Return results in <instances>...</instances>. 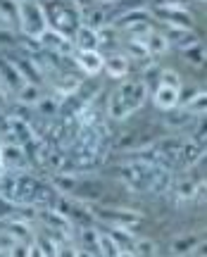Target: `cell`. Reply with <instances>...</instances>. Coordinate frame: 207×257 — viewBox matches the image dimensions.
<instances>
[{"mask_svg": "<svg viewBox=\"0 0 207 257\" xmlns=\"http://www.w3.org/2000/svg\"><path fill=\"white\" fill-rule=\"evenodd\" d=\"M15 95H17V100L22 105H36L43 98V91H41V86H36V83H24Z\"/></svg>", "mask_w": 207, "mask_h": 257, "instance_id": "603a6c76", "label": "cell"}, {"mask_svg": "<svg viewBox=\"0 0 207 257\" xmlns=\"http://www.w3.org/2000/svg\"><path fill=\"white\" fill-rule=\"evenodd\" d=\"M60 107H62L60 98H41V100L36 102L38 114H41V117H45V119H53V117H57V114H60Z\"/></svg>", "mask_w": 207, "mask_h": 257, "instance_id": "cb8c5ba5", "label": "cell"}, {"mask_svg": "<svg viewBox=\"0 0 207 257\" xmlns=\"http://www.w3.org/2000/svg\"><path fill=\"white\" fill-rule=\"evenodd\" d=\"M200 245V236L195 233H186V236H179L169 243V250L174 257H188L190 252H195V248Z\"/></svg>", "mask_w": 207, "mask_h": 257, "instance_id": "2e32d148", "label": "cell"}, {"mask_svg": "<svg viewBox=\"0 0 207 257\" xmlns=\"http://www.w3.org/2000/svg\"><path fill=\"white\" fill-rule=\"evenodd\" d=\"M169 188H174V195H176V200H183V202H188L193 200L195 195L200 193V186L193 181V179H179L176 184L171 181Z\"/></svg>", "mask_w": 207, "mask_h": 257, "instance_id": "44dd1931", "label": "cell"}, {"mask_svg": "<svg viewBox=\"0 0 207 257\" xmlns=\"http://www.w3.org/2000/svg\"><path fill=\"white\" fill-rule=\"evenodd\" d=\"M5 174V169H3V160H0V176Z\"/></svg>", "mask_w": 207, "mask_h": 257, "instance_id": "74e56055", "label": "cell"}, {"mask_svg": "<svg viewBox=\"0 0 207 257\" xmlns=\"http://www.w3.org/2000/svg\"><path fill=\"white\" fill-rule=\"evenodd\" d=\"M108 128L102 121L90 124V126H81L76 138L72 141V146L64 153L72 160L74 172H86V169H95L102 165V160L108 155Z\"/></svg>", "mask_w": 207, "mask_h": 257, "instance_id": "7a4b0ae2", "label": "cell"}, {"mask_svg": "<svg viewBox=\"0 0 207 257\" xmlns=\"http://www.w3.org/2000/svg\"><path fill=\"white\" fill-rule=\"evenodd\" d=\"M0 88H3V83H0ZM3 91H5V88H3Z\"/></svg>", "mask_w": 207, "mask_h": 257, "instance_id": "ab89813d", "label": "cell"}, {"mask_svg": "<svg viewBox=\"0 0 207 257\" xmlns=\"http://www.w3.org/2000/svg\"><path fill=\"white\" fill-rule=\"evenodd\" d=\"M148 100V83L145 81H126L122 83L117 91L110 95L108 100V117L115 121H124L138 112Z\"/></svg>", "mask_w": 207, "mask_h": 257, "instance_id": "277c9868", "label": "cell"}, {"mask_svg": "<svg viewBox=\"0 0 207 257\" xmlns=\"http://www.w3.org/2000/svg\"><path fill=\"white\" fill-rule=\"evenodd\" d=\"M0 257H10V252H8V248H0Z\"/></svg>", "mask_w": 207, "mask_h": 257, "instance_id": "d590c367", "label": "cell"}, {"mask_svg": "<svg viewBox=\"0 0 207 257\" xmlns=\"http://www.w3.org/2000/svg\"><path fill=\"white\" fill-rule=\"evenodd\" d=\"M190 0H150L153 8H171V10H186Z\"/></svg>", "mask_w": 207, "mask_h": 257, "instance_id": "83f0119b", "label": "cell"}, {"mask_svg": "<svg viewBox=\"0 0 207 257\" xmlns=\"http://www.w3.org/2000/svg\"><path fill=\"white\" fill-rule=\"evenodd\" d=\"M155 105H157V110H162V112L176 110L179 107V91L169 88V86H157V91H155Z\"/></svg>", "mask_w": 207, "mask_h": 257, "instance_id": "d6986e66", "label": "cell"}, {"mask_svg": "<svg viewBox=\"0 0 207 257\" xmlns=\"http://www.w3.org/2000/svg\"><path fill=\"white\" fill-rule=\"evenodd\" d=\"M157 17L162 19L169 29H193V17L188 10H171V8H155Z\"/></svg>", "mask_w": 207, "mask_h": 257, "instance_id": "4fadbf2b", "label": "cell"}, {"mask_svg": "<svg viewBox=\"0 0 207 257\" xmlns=\"http://www.w3.org/2000/svg\"><path fill=\"white\" fill-rule=\"evenodd\" d=\"M0 160H3V169H5L8 174L24 172L29 165L24 148L17 146V143H3V146H0Z\"/></svg>", "mask_w": 207, "mask_h": 257, "instance_id": "9c48e42d", "label": "cell"}, {"mask_svg": "<svg viewBox=\"0 0 207 257\" xmlns=\"http://www.w3.org/2000/svg\"><path fill=\"white\" fill-rule=\"evenodd\" d=\"M200 117L188 110H169L164 112V124L169 128H190Z\"/></svg>", "mask_w": 207, "mask_h": 257, "instance_id": "e0dca14e", "label": "cell"}, {"mask_svg": "<svg viewBox=\"0 0 207 257\" xmlns=\"http://www.w3.org/2000/svg\"><path fill=\"white\" fill-rule=\"evenodd\" d=\"M0 198L12 207L45 210L57 205V191L53 188V184H45L29 172L0 176Z\"/></svg>", "mask_w": 207, "mask_h": 257, "instance_id": "6da1fadb", "label": "cell"}, {"mask_svg": "<svg viewBox=\"0 0 207 257\" xmlns=\"http://www.w3.org/2000/svg\"><path fill=\"white\" fill-rule=\"evenodd\" d=\"M12 210H15V207H12V205H8V202H5L3 198H0V219H5V217H10V214H12Z\"/></svg>", "mask_w": 207, "mask_h": 257, "instance_id": "1f68e13d", "label": "cell"}, {"mask_svg": "<svg viewBox=\"0 0 207 257\" xmlns=\"http://www.w3.org/2000/svg\"><path fill=\"white\" fill-rule=\"evenodd\" d=\"M72 60L81 72H86L88 76H95V74L102 72V60L105 57L100 55L98 50H74Z\"/></svg>", "mask_w": 207, "mask_h": 257, "instance_id": "7c38bea8", "label": "cell"}, {"mask_svg": "<svg viewBox=\"0 0 207 257\" xmlns=\"http://www.w3.org/2000/svg\"><path fill=\"white\" fill-rule=\"evenodd\" d=\"M17 3H24V0H17ZM38 3H41V0H38Z\"/></svg>", "mask_w": 207, "mask_h": 257, "instance_id": "f35d334b", "label": "cell"}, {"mask_svg": "<svg viewBox=\"0 0 207 257\" xmlns=\"http://www.w3.org/2000/svg\"><path fill=\"white\" fill-rule=\"evenodd\" d=\"M117 257H138V255H134L131 250H119V255Z\"/></svg>", "mask_w": 207, "mask_h": 257, "instance_id": "836d02e7", "label": "cell"}, {"mask_svg": "<svg viewBox=\"0 0 207 257\" xmlns=\"http://www.w3.org/2000/svg\"><path fill=\"white\" fill-rule=\"evenodd\" d=\"M98 5H102V3H119V0H95Z\"/></svg>", "mask_w": 207, "mask_h": 257, "instance_id": "8d00e7d4", "label": "cell"}, {"mask_svg": "<svg viewBox=\"0 0 207 257\" xmlns=\"http://www.w3.org/2000/svg\"><path fill=\"white\" fill-rule=\"evenodd\" d=\"M17 27L31 41H38L48 31V22H45V12L43 5L38 0H24L19 3V17H17Z\"/></svg>", "mask_w": 207, "mask_h": 257, "instance_id": "8992f818", "label": "cell"}, {"mask_svg": "<svg viewBox=\"0 0 207 257\" xmlns=\"http://www.w3.org/2000/svg\"><path fill=\"white\" fill-rule=\"evenodd\" d=\"M3 224V236H8L12 243H29L31 240V224L24 219H17V217H5V219H0Z\"/></svg>", "mask_w": 207, "mask_h": 257, "instance_id": "30bf717a", "label": "cell"}, {"mask_svg": "<svg viewBox=\"0 0 207 257\" xmlns=\"http://www.w3.org/2000/svg\"><path fill=\"white\" fill-rule=\"evenodd\" d=\"M19 3L17 0H0V22L8 27H17Z\"/></svg>", "mask_w": 207, "mask_h": 257, "instance_id": "7402d4cb", "label": "cell"}, {"mask_svg": "<svg viewBox=\"0 0 207 257\" xmlns=\"http://www.w3.org/2000/svg\"><path fill=\"white\" fill-rule=\"evenodd\" d=\"M134 255L155 257V243H153V240H136V243H134Z\"/></svg>", "mask_w": 207, "mask_h": 257, "instance_id": "4316f807", "label": "cell"}, {"mask_svg": "<svg viewBox=\"0 0 207 257\" xmlns=\"http://www.w3.org/2000/svg\"><path fill=\"white\" fill-rule=\"evenodd\" d=\"M27 257H48L43 252V248L38 245V243H29V252H27Z\"/></svg>", "mask_w": 207, "mask_h": 257, "instance_id": "4dcf8cb0", "label": "cell"}, {"mask_svg": "<svg viewBox=\"0 0 207 257\" xmlns=\"http://www.w3.org/2000/svg\"><path fill=\"white\" fill-rule=\"evenodd\" d=\"M102 69H105L112 79H122V76L129 74V60H126V55L112 53L108 60H102Z\"/></svg>", "mask_w": 207, "mask_h": 257, "instance_id": "ffe728a7", "label": "cell"}, {"mask_svg": "<svg viewBox=\"0 0 207 257\" xmlns=\"http://www.w3.org/2000/svg\"><path fill=\"white\" fill-rule=\"evenodd\" d=\"M38 46L43 48L45 53H50V55H57V57H64V60H69L74 55V43L72 38L62 36V34H57L53 29H48L43 36L36 41Z\"/></svg>", "mask_w": 207, "mask_h": 257, "instance_id": "ba28073f", "label": "cell"}, {"mask_svg": "<svg viewBox=\"0 0 207 257\" xmlns=\"http://www.w3.org/2000/svg\"><path fill=\"white\" fill-rule=\"evenodd\" d=\"M88 210H90V217L105 221L108 229H134V226H138L143 221L141 212L124 210V207H98V205H93Z\"/></svg>", "mask_w": 207, "mask_h": 257, "instance_id": "52a82bcc", "label": "cell"}, {"mask_svg": "<svg viewBox=\"0 0 207 257\" xmlns=\"http://www.w3.org/2000/svg\"><path fill=\"white\" fill-rule=\"evenodd\" d=\"M117 179L129 188V191L164 193V191H169L171 181H174V172L134 157V160L122 162V165L117 167Z\"/></svg>", "mask_w": 207, "mask_h": 257, "instance_id": "3957f363", "label": "cell"}, {"mask_svg": "<svg viewBox=\"0 0 207 257\" xmlns=\"http://www.w3.org/2000/svg\"><path fill=\"white\" fill-rule=\"evenodd\" d=\"M10 245H12V240H10L8 236H3V233H0V248H10Z\"/></svg>", "mask_w": 207, "mask_h": 257, "instance_id": "d6a6232c", "label": "cell"}, {"mask_svg": "<svg viewBox=\"0 0 207 257\" xmlns=\"http://www.w3.org/2000/svg\"><path fill=\"white\" fill-rule=\"evenodd\" d=\"M41 5H43L48 29L72 38L74 31L81 27V12L76 5H72V0H45Z\"/></svg>", "mask_w": 207, "mask_h": 257, "instance_id": "5b68a950", "label": "cell"}, {"mask_svg": "<svg viewBox=\"0 0 207 257\" xmlns=\"http://www.w3.org/2000/svg\"><path fill=\"white\" fill-rule=\"evenodd\" d=\"M98 250H100V255L102 257H117L122 248L110 238V233H100L98 231Z\"/></svg>", "mask_w": 207, "mask_h": 257, "instance_id": "d4e9b609", "label": "cell"}, {"mask_svg": "<svg viewBox=\"0 0 207 257\" xmlns=\"http://www.w3.org/2000/svg\"><path fill=\"white\" fill-rule=\"evenodd\" d=\"M181 55L186 57V60H190V62H195V64L205 62V50L200 48V43H198V46H193V48H188V50H183Z\"/></svg>", "mask_w": 207, "mask_h": 257, "instance_id": "f1b7e54d", "label": "cell"}, {"mask_svg": "<svg viewBox=\"0 0 207 257\" xmlns=\"http://www.w3.org/2000/svg\"><path fill=\"white\" fill-rule=\"evenodd\" d=\"M143 46H145V53H148V55L160 57V55H164V53L169 50V41H167L164 34L150 29V31L145 34V38H143Z\"/></svg>", "mask_w": 207, "mask_h": 257, "instance_id": "ac0fdd59", "label": "cell"}, {"mask_svg": "<svg viewBox=\"0 0 207 257\" xmlns=\"http://www.w3.org/2000/svg\"><path fill=\"white\" fill-rule=\"evenodd\" d=\"M164 36H167V41H169V48H171V46L179 48L181 53L200 43V38L193 34V29H169V31H167Z\"/></svg>", "mask_w": 207, "mask_h": 257, "instance_id": "5bb4252c", "label": "cell"}, {"mask_svg": "<svg viewBox=\"0 0 207 257\" xmlns=\"http://www.w3.org/2000/svg\"><path fill=\"white\" fill-rule=\"evenodd\" d=\"M160 86H169V88L181 91L183 81H181V76L174 72V69H162V74H160Z\"/></svg>", "mask_w": 207, "mask_h": 257, "instance_id": "484cf974", "label": "cell"}, {"mask_svg": "<svg viewBox=\"0 0 207 257\" xmlns=\"http://www.w3.org/2000/svg\"><path fill=\"white\" fill-rule=\"evenodd\" d=\"M0 83H3V88H5V93L12 91L17 93L22 86H24V76L19 74L17 64L12 62L8 55H0Z\"/></svg>", "mask_w": 207, "mask_h": 257, "instance_id": "8fae6325", "label": "cell"}, {"mask_svg": "<svg viewBox=\"0 0 207 257\" xmlns=\"http://www.w3.org/2000/svg\"><path fill=\"white\" fill-rule=\"evenodd\" d=\"M72 43H74V50H98V46H100L98 31L81 24V27L74 31Z\"/></svg>", "mask_w": 207, "mask_h": 257, "instance_id": "9a60e30c", "label": "cell"}, {"mask_svg": "<svg viewBox=\"0 0 207 257\" xmlns=\"http://www.w3.org/2000/svg\"><path fill=\"white\" fill-rule=\"evenodd\" d=\"M55 257H76V250L69 245V243H57L55 245Z\"/></svg>", "mask_w": 207, "mask_h": 257, "instance_id": "f546056e", "label": "cell"}, {"mask_svg": "<svg viewBox=\"0 0 207 257\" xmlns=\"http://www.w3.org/2000/svg\"><path fill=\"white\" fill-rule=\"evenodd\" d=\"M76 257H95V255H93V252H88V250H79V252H76Z\"/></svg>", "mask_w": 207, "mask_h": 257, "instance_id": "e575fe53", "label": "cell"}]
</instances>
